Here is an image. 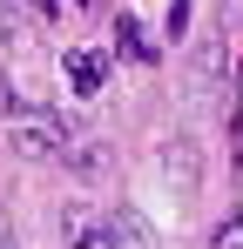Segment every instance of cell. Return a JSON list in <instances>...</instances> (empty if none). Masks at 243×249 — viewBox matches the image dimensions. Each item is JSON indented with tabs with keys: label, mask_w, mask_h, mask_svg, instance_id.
Listing matches in <instances>:
<instances>
[{
	"label": "cell",
	"mask_w": 243,
	"mask_h": 249,
	"mask_svg": "<svg viewBox=\"0 0 243 249\" xmlns=\"http://www.w3.org/2000/svg\"><path fill=\"white\" fill-rule=\"evenodd\" d=\"M40 7H47V14L61 20V14H75V7H95V0H40Z\"/></svg>",
	"instance_id": "cell-6"
},
{
	"label": "cell",
	"mask_w": 243,
	"mask_h": 249,
	"mask_svg": "<svg viewBox=\"0 0 243 249\" xmlns=\"http://www.w3.org/2000/svg\"><path fill=\"white\" fill-rule=\"evenodd\" d=\"M115 34H122V54H135V61H156V41L142 34V20H135V14H122V20H115Z\"/></svg>",
	"instance_id": "cell-3"
},
{
	"label": "cell",
	"mask_w": 243,
	"mask_h": 249,
	"mask_svg": "<svg viewBox=\"0 0 243 249\" xmlns=\"http://www.w3.org/2000/svg\"><path fill=\"white\" fill-rule=\"evenodd\" d=\"M101 74H108V61H101L95 47H75V54H68V81H75V94H101Z\"/></svg>",
	"instance_id": "cell-2"
},
{
	"label": "cell",
	"mask_w": 243,
	"mask_h": 249,
	"mask_svg": "<svg viewBox=\"0 0 243 249\" xmlns=\"http://www.w3.org/2000/svg\"><path fill=\"white\" fill-rule=\"evenodd\" d=\"M0 249H7V222H0Z\"/></svg>",
	"instance_id": "cell-7"
},
{
	"label": "cell",
	"mask_w": 243,
	"mask_h": 249,
	"mask_svg": "<svg viewBox=\"0 0 243 249\" xmlns=\"http://www.w3.org/2000/svg\"><path fill=\"white\" fill-rule=\"evenodd\" d=\"M209 249H243V215H230V222H216V243Z\"/></svg>",
	"instance_id": "cell-4"
},
{
	"label": "cell",
	"mask_w": 243,
	"mask_h": 249,
	"mask_svg": "<svg viewBox=\"0 0 243 249\" xmlns=\"http://www.w3.org/2000/svg\"><path fill=\"white\" fill-rule=\"evenodd\" d=\"M75 249H115V229H95V236H81Z\"/></svg>",
	"instance_id": "cell-5"
},
{
	"label": "cell",
	"mask_w": 243,
	"mask_h": 249,
	"mask_svg": "<svg viewBox=\"0 0 243 249\" xmlns=\"http://www.w3.org/2000/svg\"><path fill=\"white\" fill-rule=\"evenodd\" d=\"M7 142H14L20 155H61L68 122H61L54 108H7Z\"/></svg>",
	"instance_id": "cell-1"
}]
</instances>
